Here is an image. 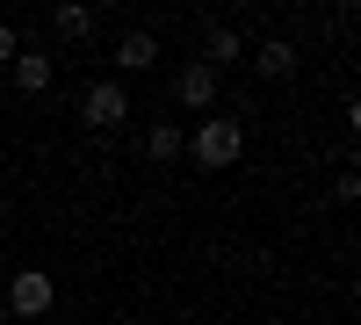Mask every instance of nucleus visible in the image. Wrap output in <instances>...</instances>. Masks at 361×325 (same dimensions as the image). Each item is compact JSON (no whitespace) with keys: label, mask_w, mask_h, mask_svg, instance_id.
<instances>
[{"label":"nucleus","mask_w":361,"mask_h":325,"mask_svg":"<svg viewBox=\"0 0 361 325\" xmlns=\"http://www.w3.org/2000/svg\"><path fill=\"white\" fill-rule=\"evenodd\" d=\"M180 145H188L202 166H238V152H246V130H238L231 116H202V123L180 137Z\"/></svg>","instance_id":"obj_1"},{"label":"nucleus","mask_w":361,"mask_h":325,"mask_svg":"<svg viewBox=\"0 0 361 325\" xmlns=\"http://www.w3.org/2000/svg\"><path fill=\"white\" fill-rule=\"evenodd\" d=\"M80 116H87V130H116V123L130 116L123 80H87V87H80Z\"/></svg>","instance_id":"obj_2"},{"label":"nucleus","mask_w":361,"mask_h":325,"mask_svg":"<svg viewBox=\"0 0 361 325\" xmlns=\"http://www.w3.org/2000/svg\"><path fill=\"white\" fill-rule=\"evenodd\" d=\"M51 304H58V282H51L44 268H22V275L8 282V311H15V318H44Z\"/></svg>","instance_id":"obj_3"},{"label":"nucleus","mask_w":361,"mask_h":325,"mask_svg":"<svg viewBox=\"0 0 361 325\" xmlns=\"http://www.w3.org/2000/svg\"><path fill=\"white\" fill-rule=\"evenodd\" d=\"M173 102L195 109V116H209V109H217V73H209L202 58H188V66L173 73Z\"/></svg>","instance_id":"obj_4"},{"label":"nucleus","mask_w":361,"mask_h":325,"mask_svg":"<svg viewBox=\"0 0 361 325\" xmlns=\"http://www.w3.org/2000/svg\"><path fill=\"white\" fill-rule=\"evenodd\" d=\"M159 66V37L152 29H130L123 44H116V73H152Z\"/></svg>","instance_id":"obj_5"},{"label":"nucleus","mask_w":361,"mask_h":325,"mask_svg":"<svg viewBox=\"0 0 361 325\" xmlns=\"http://www.w3.org/2000/svg\"><path fill=\"white\" fill-rule=\"evenodd\" d=\"M8 80L22 87V94H51V80H58V66H51L44 51H22L15 66H8Z\"/></svg>","instance_id":"obj_6"},{"label":"nucleus","mask_w":361,"mask_h":325,"mask_svg":"<svg viewBox=\"0 0 361 325\" xmlns=\"http://www.w3.org/2000/svg\"><path fill=\"white\" fill-rule=\"evenodd\" d=\"M202 51H209L202 66H209V73H224V66H238V51H246V44H238V29H231V22H209V37H202Z\"/></svg>","instance_id":"obj_7"},{"label":"nucleus","mask_w":361,"mask_h":325,"mask_svg":"<svg viewBox=\"0 0 361 325\" xmlns=\"http://www.w3.org/2000/svg\"><path fill=\"white\" fill-rule=\"evenodd\" d=\"M253 66H260L267 80H289V73H296V44H289V37H267V44H260V58H253Z\"/></svg>","instance_id":"obj_8"},{"label":"nucleus","mask_w":361,"mask_h":325,"mask_svg":"<svg viewBox=\"0 0 361 325\" xmlns=\"http://www.w3.org/2000/svg\"><path fill=\"white\" fill-rule=\"evenodd\" d=\"M51 29H58V37H73V44H87V37H94V8H80V0H66V8L51 15Z\"/></svg>","instance_id":"obj_9"},{"label":"nucleus","mask_w":361,"mask_h":325,"mask_svg":"<svg viewBox=\"0 0 361 325\" xmlns=\"http://www.w3.org/2000/svg\"><path fill=\"white\" fill-rule=\"evenodd\" d=\"M145 152H152V159H180V152H188V145H180V123H152V130H145Z\"/></svg>","instance_id":"obj_10"},{"label":"nucleus","mask_w":361,"mask_h":325,"mask_svg":"<svg viewBox=\"0 0 361 325\" xmlns=\"http://www.w3.org/2000/svg\"><path fill=\"white\" fill-rule=\"evenodd\" d=\"M15 58H22V37H15L8 22H0V66H15Z\"/></svg>","instance_id":"obj_11"}]
</instances>
